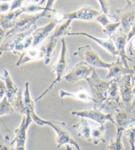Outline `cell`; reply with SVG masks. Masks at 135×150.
Listing matches in <instances>:
<instances>
[{"label": "cell", "mask_w": 135, "mask_h": 150, "mask_svg": "<svg viewBox=\"0 0 135 150\" xmlns=\"http://www.w3.org/2000/svg\"><path fill=\"white\" fill-rule=\"evenodd\" d=\"M33 122H34L38 126H48L53 128L56 134V142L57 147H62L64 145H73L77 150H81L79 143L72 137L71 134V128H69L65 122H57L51 120H44L40 118L36 115L35 111L31 113Z\"/></svg>", "instance_id": "1"}, {"label": "cell", "mask_w": 135, "mask_h": 150, "mask_svg": "<svg viewBox=\"0 0 135 150\" xmlns=\"http://www.w3.org/2000/svg\"><path fill=\"white\" fill-rule=\"evenodd\" d=\"M54 2H55L54 0L47 1V4H46V9L43 11L34 14H22L18 18L17 22L15 23V27L7 33L6 37L17 34V33L27 31V30H30V28H32L33 26L36 25L37 21L41 17L51 18V13H55L57 11L56 9H52V6Z\"/></svg>", "instance_id": "2"}, {"label": "cell", "mask_w": 135, "mask_h": 150, "mask_svg": "<svg viewBox=\"0 0 135 150\" xmlns=\"http://www.w3.org/2000/svg\"><path fill=\"white\" fill-rule=\"evenodd\" d=\"M90 88L92 96L94 99V107L99 108L108 99L111 80L105 81L100 79L94 69L91 76L86 79Z\"/></svg>", "instance_id": "3"}, {"label": "cell", "mask_w": 135, "mask_h": 150, "mask_svg": "<svg viewBox=\"0 0 135 150\" xmlns=\"http://www.w3.org/2000/svg\"><path fill=\"white\" fill-rule=\"evenodd\" d=\"M61 50L60 56H59V58L58 60L57 61V62L53 66L52 68H51V70H52V71L54 72L56 75V79L52 83H51V84L49 86V87L47 88V89H46L45 91H44L42 93L34 100V102L38 101V100L41 99V98L45 96L46 94L48 93L52 89V88L57 83H59L61 81L63 77H64L65 74L67 70L69 69L70 59L69 56V52L68 49H67L66 42L64 38L61 39Z\"/></svg>", "instance_id": "4"}, {"label": "cell", "mask_w": 135, "mask_h": 150, "mask_svg": "<svg viewBox=\"0 0 135 150\" xmlns=\"http://www.w3.org/2000/svg\"><path fill=\"white\" fill-rule=\"evenodd\" d=\"M115 126L117 132L124 130L129 128L132 124L135 123V98L129 106L121 103L115 111Z\"/></svg>", "instance_id": "5"}, {"label": "cell", "mask_w": 135, "mask_h": 150, "mask_svg": "<svg viewBox=\"0 0 135 150\" xmlns=\"http://www.w3.org/2000/svg\"><path fill=\"white\" fill-rule=\"evenodd\" d=\"M111 17L115 18L116 22L121 23L123 33L128 35L135 21V0H127L126 6L116 10L115 14Z\"/></svg>", "instance_id": "6"}, {"label": "cell", "mask_w": 135, "mask_h": 150, "mask_svg": "<svg viewBox=\"0 0 135 150\" xmlns=\"http://www.w3.org/2000/svg\"><path fill=\"white\" fill-rule=\"evenodd\" d=\"M74 56H79L83 62L94 68L109 69L112 65L111 63H106L100 58V56L90 45L80 46L74 53Z\"/></svg>", "instance_id": "7"}, {"label": "cell", "mask_w": 135, "mask_h": 150, "mask_svg": "<svg viewBox=\"0 0 135 150\" xmlns=\"http://www.w3.org/2000/svg\"><path fill=\"white\" fill-rule=\"evenodd\" d=\"M71 115L80 118H88L99 123L100 125H105L107 121H110L114 125L115 122L113 118V114L105 113L96 107H92L83 110L72 111Z\"/></svg>", "instance_id": "8"}, {"label": "cell", "mask_w": 135, "mask_h": 150, "mask_svg": "<svg viewBox=\"0 0 135 150\" xmlns=\"http://www.w3.org/2000/svg\"><path fill=\"white\" fill-rule=\"evenodd\" d=\"M94 69L84 62H80L73 67L68 74L64 76L63 79L70 83H76L82 79L86 80L91 76Z\"/></svg>", "instance_id": "9"}, {"label": "cell", "mask_w": 135, "mask_h": 150, "mask_svg": "<svg viewBox=\"0 0 135 150\" xmlns=\"http://www.w3.org/2000/svg\"><path fill=\"white\" fill-rule=\"evenodd\" d=\"M132 75H126L118 80V87L121 95V103L124 105L129 106L134 100L132 84Z\"/></svg>", "instance_id": "10"}, {"label": "cell", "mask_w": 135, "mask_h": 150, "mask_svg": "<svg viewBox=\"0 0 135 150\" xmlns=\"http://www.w3.org/2000/svg\"><path fill=\"white\" fill-rule=\"evenodd\" d=\"M102 13V11L96 10L92 7L84 6L78 9L77 11L63 14V20L72 21L75 19H79L92 21L95 20L96 18Z\"/></svg>", "instance_id": "11"}, {"label": "cell", "mask_w": 135, "mask_h": 150, "mask_svg": "<svg viewBox=\"0 0 135 150\" xmlns=\"http://www.w3.org/2000/svg\"><path fill=\"white\" fill-rule=\"evenodd\" d=\"M110 38L113 41L116 50L118 52V56L120 57L124 67L127 68H130L127 60L132 61V59L127 55L125 52V46L127 43V35L124 33L123 30H119V32L114 33Z\"/></svg>", "instance_id": "12"}, {"label": "cell", "mask_w": 135, "mask_h": 150, "mask_svg": "<svg viewBox=\"0 0 135 150\" xmlns=\"http://www.w3.org/2000/svg\"><path fill=\"white\" fill-rule=\"evenodd\" d=\"M33 122L31 115H24L20 126L15 130V138L11 144H16L15 147H25L27 141V132L31 123Z\"/></svg>", "instance_id": "13"}, {"label": "cell", "mask_w": 135, "mask_h": 150, "mask_svg": "<svg viewBox=\"0 0 135 150\" xmlns=\"http://www.w3.org/2000/svg\"><path fill=\"white\" fill-rule=\"evenodd\" d=\"M59 23H60V22L56 18H53V19L47 25L36 29L32 34L33 37L32 47H36L38 45L42 42L46 38H47L48 36L50 35V33L52 31L54 28L56 27V26Z\"/></svg>", "instance_id": "14"}, {"label": "cell", "mask_w": 135, "mask_h": 150, "mask_svg": "<svg viewBox=\"0 0 135 150\" xmlns=\"http://www.w3.org/2000/svg\"><path fill=\"white\" fill-rule=\"evenodd\" d=\"M67 36H84L90 39L95 41L98 45H100L102 47L105 49V50L108 52L109 53L111 54L112 56L115 57V56H118V52L116 50L115 46L114 45L113 41L111 38H108V39H102V38H98L94 37L91 35L88 34L86 33L80 32V33H70Z\"/></svg>", "instance_id": "15"}, {"label": "cell", "mask_w": 135, "mask_h": 150, "mask_svg": "<svg viewBox=\"0 0 135 150\" xmlns=\"http://www.w3.org/2000/svg\"><path fill=\"white\" fill-rule=\"evenodd\" d=\"M109 71L106 76V79H120L126 75H133L132 68H127L124 67L120 57H118L117 62H112V65L108 69Z\"/></svg>", "instance_id": "16"}, {"label": "cell", "mask_w": 135, "mask_h": 150, "mask_svg": "<svg viewBox=\"0 0 135 150\" xmlns=\"http://www.w3.org/2000/svg\"><path fill=\"white\" fill-rule=\"evenodd\" d=\"M92 126L90 125L86 119L81 118L79 122L71 126V130L74 129L77 136H79V138L88 142H90V143H92Z\"/></svg>", "instance_id": "17"}, {"label": "cell", "mask_w": 135, "mask_h": 150, "mask_svg": "<svg viewBox=\"0 0 135 150\" xmlns=\"http://www.w3.org/2000/svg\"><path fill=\"white\" fill-rule=\"evenodd\" d=\"M41 58H44V54L41 51L40 47H30L20 56L16 66H19L28 62L35 61Z\"/></svg>", "instance_id": "18"}, {"label": "cell", "mask_w": 135, "mask_h": 150, "mask_svg": "<svg viewBox=\"0 0 135 150\" xmlns=\"http://www.w3.org/2000/svg\"><path fill=\"white\" fill-rule=\"evenodd\" d=\"M22 14V11L20 8L15 9V11H9L6 14L1 15L0 18V25L4 30L8 28H12L15 27V23L20 15Z\"/></svg>", "instance_id": "19"}, {"label": "cell", "mask_w": 135, "mask_h": 150, "mask_svg": "<svg viewBox=\"0 0 135 150\" xmlns=\"http://www.w3.org/2000/svg\"><path fill=\"white\" fill-rule=\"evenodd\" d=\"M58 42V38L50 37L48 40L42 46H40L41 51L44 54V64L45 65H49L51 60V58L56 52V48Z\"/></svg>", "instance_id": "20"}, {"label": "cell", "mask_w": 135, "mask_h": 150, "mask_svg": "<svg viewBox=\"0 0 135 150\" xmlns=\"http://www.w3.org/2000/svg\"><path fill=\"white\" fill-rule=\"evenodd\" d=\"M59 95H60V97L61 99H63V98L65 97H73L74 99L82 100V101H92L94 103V98H93L92 95L89 93V92H88L87 90L83 89L82 87L80 88L79 91L75 93H69L65 91L63 89H61L60 91H59Z\"/></svg>", "instance_id": "21"}, {"label": "cell", "mask_w": 135, "mask_h": 150, "mask_svg": "<svg viewBox=\"0 0 135 150\" xmlns=\"http://www.w3.org/2000/svg\"><path fill=\"white\" fill-rule=\"evenodd\" d=\"M4 79H5V82H6V85L7 88L6 91V97L7 98V100L8 101L11 103L15 99V96L17 93L18 89L17 87L15 85V84L12 81V79L10 77L9 74L6 69H4Z\"/></svg>", "instance_id": "22"}, {"label": "cell", "mask_w": 135, "mask_h": 150, "mask_svg": "<svg viewBox=\"0 0 135 150\" xmlns=\"http://www.w3.org/2000/svg\"><path fill=\"white\" fill-rule=\"evenodd\" d=\"M22 89H19L17 93L15 96V99L11 104L13 108H14L15 111H16L20 115H27V109H26L25 101H24V95H23Z\"/></svg>", "instance_id": "23"}, {"label": "cell", "mask_w": 135, "mask_h": 150, "mask_svg": "<svg viewBox=\"0 0 135 150\" xmlns=\"http://www.w3.org/2000/svg\"><path fill=\"white\" fill-rule=\"evenodd\" d=\"M46 1H26L27 4H24V6L20 7L22 13L28 14L37 13L38 11H43L46 9V7H41V5Z\"/></svg>", "instance_id": "24"}, {"label": "cell", "mask_w": 135, "mask_h": 150, "mask_svg": "<svg viewBox=\"0 0 135 150\" xmlns=\"http://www.w3.org/2000/svg\"><path fill=\"white\" fill-rule=\"evenodd\" d=\"M106 130V127L105 125H100L98 127L92 128V143L94 145H98L100 142L105 143V131Z\"/></svg>", "instance_id": "25"}, {"label": "cell", "mask_w": 135, "mask_h": 150, "mask_svg": "<svg viewBox=\"0 0 135 150\" xmlns=\"http://www.w3.org/2000/svg\"><path fill=\"white\" fill-rule=\"evenodd\" d=\"M71 20H65L63 23H59L56 26L55 31H54L53 35L51 37L58 39V38L59 37L68 35L69 33H70V30H71Z\"/></svg>", "instance_id": "26"}, {"label": "cell", "mask_w": 135, "mask_h": 150, "mask_svg": "<svg viewBox=\"0 0 135 150\" xmlns=\"http://www.w3.org/2000/svg\"><path fill=\"white\" fill-rule=\"evenodd\" d=\"M124 132H117V136L115 139H111L107 146L108 150H125L121 141V137Z\"/></svg>", "instance_id": "27"}, {"label": "cell", "mask_w": 135, "mask_h": 150, "mask_svg": "<svg viewBox=\"0 0 135 150\" xmlns=\"http://www.w3.org/2000/svg\"><path fill=\"white\" fill-rule=\"evenodd\" d=\"M15 112L14 108L7 100V97H5L0 102V116L7 115H11Z\"/></svg>", "instance_id": "28"}, {"label": "cell", "mask_w": 135, "mask_h": 150, "mask_svg": "<svg viewBox=\"0 0 135 150\" xmlns=\"http://www.w3.org/2000/svg\"><path fill=\"white\" fill-rule=\"evenodd\" d=\"M124 135L127 138L131 150H135V126H131L124 131Z\"/></svg>", "instance_id": "29"}, {"label": "cell", "mask_w": 135, "mask_h": 150, "mask_svg": "<svg viewBox=\"0 0 135 150\" xmlns=\"http://www.w3.org/2000/svg\"><path fill=\"white\" fill-rule=\"evenodd\" d=\"M121 25L120 23H113L111 22L110 24H108L107 26H105V27H103L102 31L105 33V34L110 36V38L111 37L114 33H115L116 30L117 29V28Z\"/></svg>", "instance_id": "30"}, {"label": "cell", "mask_w": 135, "mask_h": 150, "mask_svg": "<svg viewBox=\"0 0 135 150\" xmlns=\"http://www.w3.org/2000/svg\"><path fill=\"white\" fill-rule=\"evenodd\" d=\"M11 144L9 143V137L6 136L5 138L1 136L0 132V150H13Z\"/></svg>", "instance_id": "31"}, {"label": "cell", "mask_w": 135, "mask_h": 150, "mask_svg": "<svg viewBox=\"0 0 135 150\" xmlns=\"http://www.w3.org/2000/svg\"><path fill=\"white\" fill-rule=\"evenodd\" d=\"M94 21H96L102 25L103 27H105V26H107L108 24H110V23L111 22V21L109 19L108 15H106L103 13H102L101 15H100L99 16H98L96 18Z\"/></svg>", "instance_id": "32"}, {"label": "cell", "mask_w": 135, "mask_h": 150, "mask_svg": "<svg viewBox=\"0 0 135 150\" xmlns=\"http://www.w3.org/2000/svg\"><path fill=\"white\" fill-rule=\"evenodd\" d=\"M98 3L101 6V11H102V13L105 14L108 16H111V15L109 14V11H110V4H109V2L107 0H98Z\"/></svg>", "instance_id": "33"}, {"label": "cell", "mask_w": 135, "mask_h": 150, "mask_svg": "<svg viewBox=\"0 0 135 150\" xmlns=\"http://www.w3.org/2000/svg\"><path fill=\"white\" fill-rule=\"evenodd\" d=\"M22 3H24V1H13V4H12V6L11 7V8H10V11H15V9H17V8H20V7H22V5L23 4Z\"/></svg>", "instance_id": "34"}, {"label": "cell", "mask_w": 135, "mask_h": 150, "mask_svg": "<svg viewBox=\"0 0 135 150\" xmlns=\"http://www.w3.org/2000/svg\"><path fill=\"white\" fill-rule=\"evenodd\" d=\"M135 37V21L134 22L133 25H132L131 31L127 35V42H129L132 38Z\"/></svg>", "instance_id": "35"}, {"label": "cell", "mask_w": 135, "mask_h": 150, "mask_svg": "<svg viewBox=\"0 0 135 150\" xmlns=\"http://www.w3.org/2000/svg\"><path fill=\"white\" fill-rule=\"evenodd\" d=\"M7 88L6 85H5V83L0 80V99L3 97V96L5 94V93H6Z\"/></svg>", "instance_id": "36"}, {"label": "cell", "mask_w": 135, "mask_h": 150, "mask_svg": "<svg viewBox=\"0 0 135 150\" xmlns=\"http://www.w3.org/2000/svg\"><path fill=\"white\" fill-rule=\"evenodd\" d=\"M10 8V6L8 3H2L0 4V11L6 12Z\"/></svg>", "instance_id": "37"}, {"label": "cell", "mask_w": 135, "mask_h": 150, "mask_svg": "<svg viewBox=\"0 0 135 150\" xmlns=\"http://www.w3.org/2000/svg\"><path fill=\"white\" fill-rule=\"evenodd\" d=\"M132 91L133 94L135 95V76L132 75Z\"/></svg>", "instance_id": "38"}, {"label": "cell", "mask_w": 135, "mask_h": 150, "mask_svg": "<svg viewBox=\"0 0 135 150\" xmlns=\"http://www.w3.org/2000/svg\"><path fill=\"white\" fill-rule=\"evenodd\" d=\"M5 34H4V30L1 29V28L0 27V43H1L2 39H3V38L4 37Z\"/></svg>", "instance_id": "39"}, {"label": "cell", "mask_w": 135, "mask_h": 150, "mask_svg": "<svg viewBox=\"0 0 135 150\" xmlns=\"http://www.w3.org/2000/svg\"><path fill=\"white\" fill-rule=\"evenodd\" d=\"M13 150H26L25 147H15Z\"/></svg>", "instance_id": "40"}, {"label": "cell", "mask_w": 135, "mask_h": 150, "mask_svg": "<svg viewBox=\"0 0 135 150\" xmlns=\"http://www.w3.org/2000/svg\"><path fill=\"white\" fill-rule=\"evenodd\" d=\"M66 150H73V149H72V147L70 146V145L67 144L66 145Z\"/></svg>", "instance_id": "41"}, {"label": "cell", "mask_w": 135, "mask_h": 150, "mask_svg": "<svg viewBox=\"0 0 135 150\" xmlns=\"http://www.w3.org/2000/svg\"><path fill=\"white\" fill-rule=\"evenodd\" d=\"M132 73H133V76H135V66L132 68Z\"/></svg>", "instance_id": "42"}]
</instances>
